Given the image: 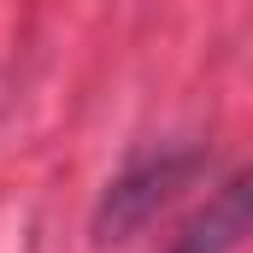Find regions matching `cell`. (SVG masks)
I'll return each instance as SVG.
<instances>
[{
    "label": "cell",
    "instance_id": "6da1fadb",
    "mask_svg": "<svg viewBox=\"0 0 253 253\" xmlns=\"http://www.w3.org/2000/svg\"><path fill=\"white\" fill-rule=\"evenodd\" d=\"M200 147H153L141 159H129L124 171L106 183V194L94 200V242H129L135 230H147L177 194L194 183L200 171Z\"/></svg>",
    "mask_w": 253,
    "mask_h": 253
},
{
    "label": "cell",
    "instance_id": "7a4b0ae2",
    "mask_svg": "<svg viewBox=\"0 0 253 253\" xmlns=\"http://www.w3.org/2000/svg\"><path fill=\"white\" fill-rule=\"evenodd\" d=\"M242 236H248V177H230V183L183 224V236L165 253H236Z\"/></svg>",
    "mask_w": 253,
    "mask_h": 253
}]
</instances>
